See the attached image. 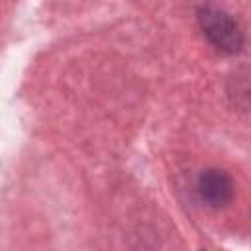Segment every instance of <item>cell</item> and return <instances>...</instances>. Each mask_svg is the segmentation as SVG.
<instances>
[{"label":"cell","instance_id":"7a4b0ae2","mask_svg":"<svg viewBox=\"0 0 251 251\" xmlns=\"http://www.w3.org/2000/svg\"><path fill=\"white\" fill-rule=\"evenodd\" d=\"M198 192L202 196V200H206L210 206H226L231 200L233 194V184L231 178L224 173V171H206L200 175L198 180Z\"/></svg>","mask_w":251,"mask_h":251},{"label":"cell","instance_id":"6da1fadb","mask_svg":"<svg viewBox=\"0 0 251 251\" xmlns=\"http://www.w3.org/2000/svg\"><path fill=\"white\" fill-rule=\"evenodd\" d=\"M200 24L204 33L210 37V41L224 51H237L241 45V31L237 27V24L224 14L222 10L216 8H202L200 12Z\"/></svg>","mask_w":251,"mask_h":251}]
</instances>
